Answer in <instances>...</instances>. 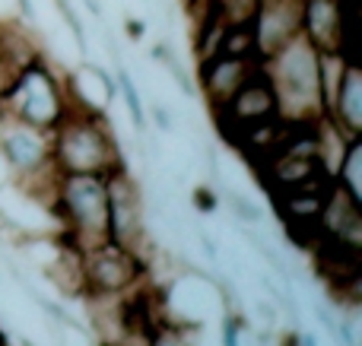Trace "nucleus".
Returning a JSON list of instances; mask_svg holds the SVG:
<instances>
[{
    "instance_id": "nucleus-1",
    "label": "nucleus",
    "mask_w": 362,
    "mask_h": 346,
    "mask_svg": "<svg viewBox=\"0 0 362 346\" xmlns=\"http://www.w3.org/2000/svg\"><path fill=\"white\" fill-rule=\"evenodd\" d=\"M51 162L61 172H95V175L124 165L118 140L105 118L95 108L76 105V102L70 105V99L57 124L51 127Z\"/></svg>"
},
{
    "instance_id": "nucleus-2",
    "label": "nucleus",
    "mask_w": 362,
    "mask_h": 346,
    "mask_svg": "<svg viewBox=\"0 0 362 346\" xmlns=\"http://www.w3.org/2000/svg\"><path fill=\"white\" fill-rule=\"evenodd\" d=\"M270 83H274L276 102H280L283 118L296 121H318L327 118L325 102H321V76H318V51L296 35L276 54L264 61Z\"/></svg>"
},
{
    "instance_id": "nucleus-3",
    "label": "nucleus",
    "mask_w": 362,
    "mask_h": 346,
    "mask_svg": "<svg viewBox=\"0 0 362 346\" xmlns=\"http://www.w3.org/2000/svg\"><path fill=\"white\" fill-rule=\"evenodd\" d=\"M144 273L146 264L118 241H102V245L83 251L86 296H121L131 286H137Z\"/></svg>"
},
{
    "instance_id": "nucleus-4",
    "label": "nucleus",
    "mask_w": 362,
    "mask_h": 346,
    "mask_svg": "<svg viewBox=\"0 0 362 346\" xmlns=\"http://www.w3.org/2000/svg\"><path fill=\"white\" fill-rule=\"evenodd\" d=\"M302 0H257L251 13V32H255V51L261 61L293 42L299 35Z\"/></svg>"
},
{
    "instance_id": "nucleus-5",
    "label": "nucleus",
    "mask_w": 362,
    "mask_h": 346,
    "mask_svg": "<svg viewBox=\"0 0 362 346\" xmlns=\"http://www.w3.org/2000/svg\"><path fill=\"white\" fill-rule=\"evenodd\" d=\"M257 67H261V61H255V57H232V54H216L210 61H200L197 80H200L206 102H210V112L213 108H223L248 83V76Z\"/></svg>"
},
{
    "instance_id": "nucleus-6",
    "label": "nucleus",
    "mask_w": 362,
    "mask_h": 346,
    "mask_svg": "<svg viewBox=\"0 0 362 346\" xmlns=\"http://www.w3.org/2000/svg\"><path fill=\"white\" fill-rule=\"evenodd\" d=\"M4 121V133H0V150H4L6 162L16 172H32L42 162L51 159V131H38V127L25 124L16 118H0Z\"/></svg>"
},
{
    "instance_id": "nucleus-7",
    "label": "nucleus",
    "mask_w": 362,
    "mask_h": 346,
    "mask_svg": "<svg viewBox=\"0 0 362 346\" xmlns=\"http://www.w3.org/2000/svg\"><path fill=\"white\" fill-rule=\"evenodd\" d=\"M299 35L318 54L340 51V10L337 0H302Z\"/></svg>"
},
{
    "instance_id": "nucleus-8",
    "label": "nucleus",
    "mask_w": 362,
    "mask_h": 346,
    "mask_svg": "<svg viewBox=\"0 0 362 346\" xmlns=\"http://www.w3.org/2000/svg\"><path fill=\"white\" fill-rule=\"evenodd\" d=\"M327 118L346 137H362V67L359 64H346L344 80H340L331 108H327Z\"/></svg>"
},
{
    "instance_id": "nucleus-9",
    "label": "nucleus",
    "mask_w": 362,
    "mask_h": 346,
    "mask_svg": "<svg viewBox=\"0 0 362 346\" xmlns=\"http://www.w3.org/2000/svg\"><path fill=\"white\" fill-rule=\"evenodd\" d=\"M45 277L57 286V292L67 299H83L86 296V277H83V251L74 245L61 248L57 258L45 267Z\"/></svg>"
},
{
    "instance_id": "nucleus-10",
    "label": "nucleus",
    "mask_w": 362,
    "mask_h": 346,
    "mask_svg": "<svg viewBox=\"0 0 362 346\" xmlns=\"http://www.w3.org/2000/svg\"><path fill=\"white\" fill-rule=\"evenodd\" d=\"M118 89H121V95H124V105H127V112H131L134 127H137V131H144V127H146V112H144V102H140L137 86H134L131 73H127V70L121 67V61H118Z\"/></svg>"
},
{
    "instance_id": "nucleus-11",
    "label": "nucleus",
    "mask_w": 362,
    "mask_h": 346,
    "mask_svg": "<svg viewBox=\"0 0 362 346\" xmlns=\"http://www.w3.org/2000/svg\"><path fill=\"white\" fill-rule=\"evenodd\" d=\"M54 6L61 10L64 25L74 32V38H76V44H80V51H86V29H83V23H80V16H76L74 4H70V0H54Z\"/></svg>"
},
{
    "instance_id": "nucleus-12",
    "label": "nucleus",
    "mask_w": 362,
    "mask_h": 346,
    "mask_svg": "<svg viewBox=\"0 0 362 346\" xmlns=\"http://www.w3.org/2000/svg\"><path fill=\"white\" fill-rule=\"evenodd\" d=\"M150 346H194L178 324H159V330L150 337Z\"/></svg>"
},
{
    "instance_id": "nucleus-13",
    "label": "nucleus",
    "mask_w": 362,
    "mask_h": 346,
    "mask_svg": "<svg viewBox=\"0 0 362 346\" xmlns=\"http://www.w3.org/2000/svg\"><path fill=\"white\" fill-rule=\"evenodd\" d=\"M229 207H232V213H235L242 222H257V220H261V207H257V203H251L248 197L238 194V191H232V194H229Z\"/></svg>"
},
{
    "instance_id": "nucleus-14",
    "label": "nucleus",
    "mask_w": 362,
    "mask_h": 346,
    "mask_svg": "<svg viewBox=\"0 0 362 346\" xmlns=\"http://www.w3.org/2000/svg\"><path fill=\"white\" fill-rule=\"evenodd\" d=\"M153 121H156V127H159V131H163V133H172V131H175V124H172V114H169V108H165V105H159V102H156V105H153Z\"/></svg>"
},
{
    "instance_id": "nucleus-15",
    "label": "nucleus",
    "mask_w": 362,
    "mask_h": 346,
    "mask_svg": "<svg viewBox=\"0 0 362 346\" xmlns=\"http://www.w3.org/2000/svg\"><path fill=\"white\" fill-rule=\"evenodd\" d=\"M238 318H226V328H223V346H238Z\"/></svg>"
},
{
    "instance_id": "nucleus-16",
    "label": "nucleus",
    "mask_w": 362,
    "mask_h": 346,
    "mask_svg": "<svg viewBox=\"0 0 362 346\" xmlns=\"http://www.w3.org/2000/svg\"><path fill=\"white\" fill-rule=\"evenodd\" d=\"M255 309H257V315H261L264 321H267V328H274V324H276V309H274V305H267L264 299H257Z\"/></svg>"
},
{
    "instance_id": "nucleus-17",
    "label": "nucleus",
    "mask_w": 362,
    "mask_h": 346,
    "mask_svg": "<svg viewBox=\"0 0 362 346\" xmlns=\"http://www.w3.org/2000/svg\"><path fill=\"white\" fill-rule=\"evenodd\" d=\"M213 207H216V197H213V191L200 188L197 191V210H204V213H206V210H213Z\"/></svg>"
},
{
    "instance_id": "nucleus-18",
    "label": "nucleus",
    "mask_w": 362,
    "mask_h": 346,
    "mask_svg": "<svg viewBox=\"0 0 362 346\" xmlns=\"http://www.w3.org/2000/svg\"><path fill=\"white\" fill-rule=\"evenodd\" d=\"M124 29H127V35H131V38H140V35H144V23H140V19H127Z\"/></svg>"
},
{
    "instance_id": "nucleus-19",
    "label": "nucleus",
    "mask_w": 362,
    "mask_h": 346,
    "mask_svg": "<svg viewBox=\"0 0 362 346\" xmlns=\"http://www.w3.org/2000/svg\"><path fill=\"white\" fill-rule=\"evenodd\" d=\"M318 318H321V321H325V328L331 330V334H334V330H337V321H334V315H331V311H327V309H318Z\"/></svg>"
},
{
    "instance_id": "nucleus-20",
    "label": "nucleus",
    "mask_w": 362,
    "mask_h": 346,
    "mask_svg": "<svg viewBox=\"0 0 362 346\" xmlns=\"http://www.w3.org/2000/svg\"><path fill=\"white\" fill-rule=\"evenodd\" d=\"M200 245H204V251H206V254H210V258H216V245H213V241H210V239H206V235H204V232H200Z\"/></svg>"
},
{
    "instance_id": "nucleus-21",
    "label": "nucleus",
    "mask_w": 362,
    "mask_h": 346,
    "mask_svg": "<svg viewBox=\"0 0 362 346\" xmlns=\"http://www.w3.org/2000/svg\"><path fill=\"white\" fill-rule=\"evenodd\" d=\"M280 346H299V334H289V337H283V343Z\"/></svg>"
},
{
    "instance_id": "nucleus-22",
    "label": "nucleus",
    "mask_w": 362,
    "mask_h": 346,
    "mask_svg": "<svg viewBox=\"0 0 362 346\" xmlns=\"http://www.w3.org/2000/svg\"><path fill=\"white\" fill-rule=\"evenodd\" d=\"M102 346H131V343H102Z\"/></svg>"
}]
</instances>
